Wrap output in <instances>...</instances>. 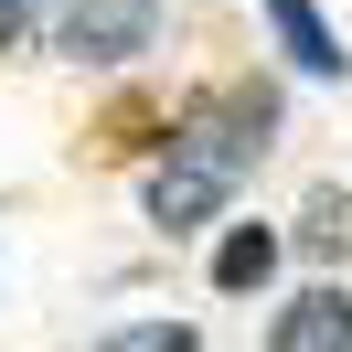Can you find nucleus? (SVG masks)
I'll return each mask as SVG.
<instances>
[{"label": "nucleus", "instance_id": "nucleus-1", "mask_svg": "<svg viewBox=\"0 0 352 352\" xmlns=\"http://www.w3.org/2000/svg\"><path fill=\"white\" fill-rule=\"evenodd\" d=\"M267 129H278V86H224V96H192L171 118V160L150 171V224L192 235L224 192L267 160Z\"/></svg>", "mask_w": 352, "mask_h": 352}, {"label": "nucleus", "instance_id": "nucleus-3", "mask_svg": "<svg viewBox=\"0 0 352 352\" xmlns=\"http://www.w3.org/2000/svg\"><path fill=\"white\" fill-rule=\"evenodd\" d=\"M267 352H352V299L342 288H299L267 331Z\"/></svg>", "mask_w": 352, "mask_h": 352}, {"label": "nucleus", "instance_id": "nucleus-2", "mask_svg": "<svg viewBox=\"0 0 352 352\" xmlns=\"http://www.w3.org/2000/svg\"><path fill=\"white\" fill-rule=\"evenodd\" d=\"M43 22H54V54H75V65H129V54H150L160 0H43Z\"/></svg>", "mask_w": 352, "mask_h": 352}, {"label": "nucleus", "instance_id": "nucleus-8", "mask_svg": "<svg viewBox=\"0 0 352 352\" xmlns=\"http://www.w3.org/2000/svg\"><path fill=\"white\" fill-rule=\"evenodd\" d=\"M32 11H43V0H0V43H11V32H22Z\"/></svg>", "mask_w": 352, "mask_h": 352}, {"label": "nucleus", "instance_id": "nucleus-6", "mask_svg": "<svg viewBox=\"0 0 352 352\" xmlns=\"http://www.w3.org/2000/svg\"><path fill=\"white\" fill-rule=\"evenodd\" d=\"M342 235H352V203H342V192H320V203H309V224H299V245H309V256H331Z\"/></svg>", "mask_w": 352, "mask_h": 352}, {"label": "nucleus", "instance_id": "nucleus-5", "mask_svg": "<svg viewBox=\"0 0 352 352\" xmlns=\"http://www.w3.org/2000/svg\"><path fill=\"white\" fill-rule=\"evenodd\" d=\"M267 267H278V235H267V224H235V235L214 245V288H267Z\"/></svg>", "mask_w": 352, "mask_h": 352}, {"label": "nucleus", "instance_id": "nucleus-4", "mask_svg": "<svg viewBox=\"0 0 352 352\" xmlns=\"http://www.w3.org/2000/svg\"><path fill=\"white\" fill-rule=\"evenodd\" d=\"M267 22H278V54H288L299 75H342V43H331L320 0H267Z\"/></svg>", "mask_w": 352, "mask_h": 352}, {"label": "nucleus", "instance_id": "nucleus-7", "mask_svg": "<svg viewBox=\"0 0 352 352\" xmlns=\"http://www.w3.org/2000/svg\"><path fill=\"white\" fill-rule=\"evenodd\" d=\"M96 352H192V331L182 320H139V331H107Z\"/></svg>", "mask_w": 352, "mask_h": 352}]
</instances>
